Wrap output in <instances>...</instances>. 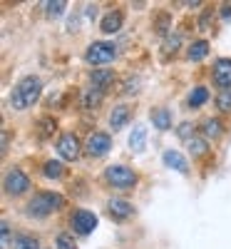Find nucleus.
Segmentation results:
<instances>
[{"instance_id":"nucleus-1","label":"nucleus","mask_w":231,"mask_h":249,"mask_svg":"<svg viewBox=\"0 0 231 249\" xmlns=\"http://www.w3.org/2000/svg\"><path fill=\"white\" fill-rule=\"evenodd\" d=\"M40 92H43V82H40V77L28 75V77L20 80L15 85V90L10 92V105L15 110H25V107H30L33 102L40 97Z\"/></svg>"},{"instance_id":"nucleus-2","label":"nucleus","mask_w":231,"mask_h":249,"mask_svg":"<svg viewBox=\"0 0 231 249\" xmlns=\"http://www.w3.org/2000/svg\"><path fill=\"white\" fill-rule=\"evenodd\" d=\"M62 202H65V199H62L60 195H55V192H40V195H35L28 202V214H33V217H48V214L60 210Z\"/></svg>"},{"instance_id":"nucleus-3","label":"nucleus","mask_w":231,"mask_h":249,"mask_svg":"<svg viewBox=\"0 0 231 249\" xmlns=\"http://www.w3.org/2000/svg\"><path fill=\"white\" fill-rule=\"evenodd\" d=\"M104 179H107L112 187H117V190H132V187L137 184V175L130 167H124V164H112V167H107Z\"/></svg>"},{"instance_id":"nucleus-4","label":"nucleus","mask_w":231,"mask_h":249,"mask_svg":"<svg viewBox=\"0 0 231 249\" xmlns=\"http://www.w3.org/2000/svg\"><path fill=\"white\" fill-rule=\"evenodd\" d=\"M117 55V48L112 43H104V40H99V43H92L85 53V60L90 62V65H107V62H112Z\"/></svg>"},{"instance_id":"nucleus-5","label":"nucleus","mask_w":231,"mask_h":249,"mask_svg":"<svg viewBox=\"0 0 231 249\" xmlns=\"http://www.w3.org/2000/svg\"><path fill=\"white\" fill-rule=\"evenodd\" d=\"M110 147H112V140H110L107 132H92L90 140H87V144H85V150H87L90 157H102V155H107Z\"/></svg>"},{"instance_id":"nucleus-6","label":"nucleus","mask_w":231,"mask_h":249,"mask_svg":"<svg viewBox=\"0 0 231 249\" xmlns=\"http://www.w3.org/2000/svg\"><path fill=\"white\" fill-rule=\"evenodd\" d=\"M70 224H72V230H75L77 234H92V230L97 227V217H95L92 212H87V210H77V212L72 214Z\"/></svg>"},{"instance_id":"nucleus-7","label":"nucleus","mask_w":231,"mask_h":249,"mask_svg":"<svg viewBox=\"0 0 231 249\" xmlns=\"http://www.w3.org/2000/svg\"><path fill=\"white\" fill-rule=\"evenodd\" d=\"M57 152H60V157L62 160H77L80 157V140L70 132V135H62L60 140H57Z\"/></svg>"},{"instance_id":"nucleus-8","label":"nucleus","mask_w":231,"mask_h":249,"mask_svg":"<svg viewBox=\"0 0 231 249\" xmlns=\"http://www.w3.org/2000/svg\"><path fill=\"white\" fill-rule=\"evenodd\" d=\"M28 187H30V179L25 172H20V170L8 172V177H5V192L8 195H23V192H28Z\"/></svg>"},{"instance_id":"nucleus-9","label":"nucleus","mask_w":231,"mask_h":249,"mask_svg":"<svg viewBox=\"0 0 231 249\" xmlns=\"http://www.w3.org/2000/svg\"><path fill=\"white\" fill-rule=\"evenodd\" d=\"M214 82H216L221 90H229L231 88V60L229 57L216 60V65H214Z\"/></svg>"},{"instance_id":"nucleus-10","label":"nucleus","mask_w":231,"mask_h":249,"mask_svg":"<svg viewBox=\"0 0 231 249\" xmlns=\"http://www.w3.org/2000/svg\"><path fill=\"white\" fill-rule=\"evenodd\" d=\"M107 212H110V217H115V219H127V217H132L134 210H132V204L124 202V199H110Z\"/></svg>"},{"instance_id":"nucleus-11","label":"nucleus","mask_w":231,"mask_h":249,"mask_svg":"<svg viewBox=\"0 0 231 249\" xmlns=\"http://www.w3.org/2000/svg\"><path fill=\"white\" fill-rule=\"evenodd\" d=\"M162 160H164L166 167H172V170H177V172H182V175H186V172H189L184 155H179L177 150H166V152L162 155Z\"/></svg>"},{"instance_id":"nucleus-12","label":"nucleus","mask_w":231,"mask_h":249,"mask_svg":"<svg viewBox=\"0 0 231 249\" xmlns=\"http://www.w3.org/2000/svg\"><path fill=\"white\" fill-rule=\"evenodd\" d=\"M90 80H92V88H97V90H107L112 82H115V72L112 70H95L92 75H90Z\"/></svg>"},{"instance_id":"nucleus-13","label":"nucleus","mask_w":231,"mask_h":249,"mask_svg":"<svg viewBox=\"0 0 231 249\" xmlns=\"http://www.w3.org/2000/svg\"><path fill=\"white\" fill-rule=\"evenodd\" d=\"M127 122H130V107L127 105H117L112 110V115H110V127L112 130H122Z\"/></svg>"},{"instance_id":"nucleus-14","label":"nucleus","mask_w":231,"mask_h":249,"mask_svg":"<svg viewBox=\"0 0 231 249\" xmlns=\"http://www.w3.org/2000/svg\"><path fill=\"white\" fill-rule=\"evenodd\" d=\"M152 124L157 130H169L172 127V112L166 107H157L152 110Z\"/></svg>"},{"instance_id":"nucleus-15","label":"nucleus","mask_w":231,"mask_h":249,"mask_svg":"<svg viewBox=\"0 0 231 249\" xmlns=\"http://www.w3.org/2000/svg\"><path fill=\"white\" fill-rule=\"evenodd\" d=\"M122 28V13L119 10H115V13H107L102 18V33H107V35H112V33H117Z\"/></svg>"},{"instance_id":"nucleus-16","label":"nucleus","mask_w":231,"mask_h":249,"mask_svg":"<svg viewBox=\"0 0 231 249\" xmlns=\"http://www.w3.org/2000/svg\"><path fill=\"white\" fill-rule=\"evenodd\" d=\"M144 142H147V127H144V124H137V127L132 130V135H130V147L134 152H142Z\"/></svg>"},{"instance_id":"nucleus-17","label":"nucleus","mask_w":231,"mask_h":249,"mask_svg":"<svg viewBox=\"0 0 231 249\" xmlns=\"http://www.w3.org/2000/svg\"><path fill=\"white\" fill-rule=\"evenodd\" d=\"M102 90H97V88H87L85 90V95H82V107L85 110H95L99 102H102Z\"/></svg>"},{"instance_id":"nucleus-18","label":"nucleus","mask_w":231,"mask_h":249,"mask_svg":"<svg viewBox=\"0 0 231 249\" xmlns=\"http://www.w3.org/2000/svg\"><path fill=\"white\" fill-rule=\"evenodd\" d=\"M206 53H209V43L206 40H197V43H192V48L186 50V57L192 62H199V60L206 57Z\"/></svg>"},{"instance_id":"nucleus-19","label":"nucleus","mask_w":231,"mask_h":249,"mask_svg":"<svg viewBox=\"0 0 231 249\" xmlns=\"http://www.w3.org/2000/svg\"><path fill=\"white\" fill-rule=\"evenodd\" d=\"M209 100V90L206 88H194L192 95H189V107H201Z\"/></svg>"},{"instance_id":"nucleus-20","label":"nucleus","mask_w":231,"mask_h":249,"mask_svg":"<svg viewBox=\"0 0 231 249\" xmlns=\"http://www.w3.org/2000/svg\"><path fill=\"white\" fill-rule=\"evenodd\" d=\"M13 249H40V242H37L35 237H30V234H20V237L15 239Z\"/></svg>"},{"instance_id":"nucleus-21","label":"nucleus","mask_w":231,"mask_h":249,"mask_svg":"<svg viewBox=\"0 0 231 249\" xmlns=\"http://www.w3.org/2000/svg\"><path fill=\"white\" fill-rule=\"evenodd\" d=\"M186 147H189V152H192L194 157H201L204 152H206V142L201 140V137H192L186 142Z\"/></svg>"},{"instance_id":"nucleus-22","label":"nucleus","mask_w":231,"mask_h":249,"mask_svg":"<svg viewBox=\"0 0 231 249\" xmlns=\"http://www.w3.org/2000/svg\"><path fill=\"white\" fill-rule=\"evenodd\" d=\"M45 177H50V179H57V177H62V164L60 162H55V160H50V162H45Z\"/></svg>"},{"instance_id":"nucleus-23","label":"nucleus","mask_w":231,"mask_h":249,"mask_svg":"<svg viewBox=\"0 0 231 249\" xmlns=\"http://www.w3.org/2000/svg\"><path fill=\"white\" fill-rule=\"evenodd\" d=\"M216 105H219V110H221V112H231V88L219 92V97H216Z\"/></svg>"},{"instance_id":"nucleus-24","label":"nucleus","mask_w":231,"mask_h":249,"mask_svg":"<svg viewBox=\"0 0 231 249\" xmlns=\"http://www.w3.org/2000/svg\"><path fill=\"white\" fill-rule=\"evenodd\" d=\"M204 132H206V137H219L221 135V122L219 120H206L204 122Z\"/></svg>"},{"instance_id":"nucleus-25","label":"nucleus","mask_w":231,"mask_h":249,"mask_svg":"<svg viewBox=\"0 0 231 249\" xmlns=\"http://www.w3.org/2000/svg\"><path fill=\"white\" fill-rule=\"evenodd\" d=\"M55 244H57V249H77V244H75L72 234H57Z\"/></svg>"},{"instance_id":"nucleus-26","label":"nucleus","mask_w":231,"mask_h":249,"mask_svg":"<svg viewBox=\"0 0 231 249\" xmlns=\"http://www.w3.org/2000/svg\"><path fill=\"white\" fill-rule=\"evenodd\" d=\"M57 130V124H55V120H50V117H45V120H40V137H48V135H52Z\"/></svg>"},{"instance_id":"nucleus-27","label":"nucleus","mask_w":231,"mask_h":249,"mask_svg":"<svg viewBox=\"0 0 231 249\" xmlns=\"http://www.w3.org/2000/svg\"><path fill=\"white\" fill-rule=\"evenodd\" d=\"M45 8H48V15H50V18H60L62 13H65V3H62V0H55V3H45Z\"/></svg>"},{"instance_id":"nucleus-28","label":"nucleus","mask_w":231,"mask_h":249,"mask_svg":"<svg viewBox=\"0 0 231 249\" xmlns=\"http://www.w3.org/2000/svg\"><path fill=\"white\" fill-rule=\"evenodd\" d=\"M177 48H179V37L174 35V37H169V40H166V43H164V55H174L177 53Z\"/></svg>"},{"instance_id":"nucleus-29","label":"nucleus","mask_w":231,"mask_h":249,"mask_svg":"<svg viewBox=\"0 0 231 249\" xmlns=\"http://www.w3.org/2000/svg\"><path fill=\"white\" fill-rule=\"evenodd\" d=\"M189 132H192V135H194V127H192V124H189V122H184V124H182V127H179V137L189 142V140H192V137H189Z\"/></svg>"},{"instance_id":"nucleus-30","label":"nucleus","mask_w":231,"mask_h":249,"mask_svg":"<svg viewBox=\"0 0 231 249\" xmlns=\"http://www.w3.org/2000/svg\"><path fill=\"white\" fill-rule=\"evenodd\" d=\"M221 15H224L226 20H231V8H229V5H224V10H221Z\"/></svg>"}]
</instances>
